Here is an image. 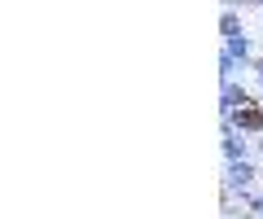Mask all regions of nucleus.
<instances>
[{"label":"nucleus","mask_w":263,"mask_h":219,"mask_svg":"<svg viewBox=\"0 0 263 219\" xmlns=\"http://www.w3.org/2000/svg\"><path fill=\"white\" fill-rule=\"evenodd\" d=\"M254 162L250 158H233L228 162V171H224V193H237V197L241 202H250L254 193H250V184H254Z\"/></svg>","instance_id":"1"},{"label":"nucleus","mask_w":263,"mask_h":219,"mask_svg":"<svg viewBox=\"0 0 263 219\" xmlns=\"http://www.w3.org/2000/svg\"><path fill=\"white\" fill-rule=\"evenodd\" d=\"M224 158L228 162H233V158H250V141H246L241 127L233 132V123H224Z\"/></svg>","instance_id":"2"},{"label":"nucleus","mask_w":263,"mask_h":219,"mask_svg":"<svg viewBox=\"0 0 263 219\" xmlns=\"http://www.w3.org/2000/svg\"><path fill=\"white\" fill-rule=\"evenodd\" d=\"M224 53H233L237 62H254V44L246 31H237V35H224Z\"/></svg>","instance_id":"3"},{"label":"nucleus","mask_w":263,"mask_h":219,"mask_svg":"<svg viewBox=\"0 0 263 219\" xmlns=\"http://www.w3.org/2000/svg\"><path fill=\"white\" fill-rule=\"evenodd\" d=\"M233 123L241 127V132H263V114L254 110V105H241V110L233 114Z\"/></svg>","instance_id":"4"},{"label":"nucleus","mask_w":263,"mask_h":219,"mask_svg":"<svg viewBox=\"0 0 263 219\" xmlns=\"http://www.w3.org/2000/svg\"><path fill=\"white\" fill-rule=\"evenodd\" d=\"M237 31H241V22H237L233 13H224V35H237Z\"/></svg>","instance_id":"5"},{"label":"nucleus","mask_w":263,"mask_h":219,"mask_svg":"<svg viewBox=\"0 0 263 219\" xmlns=\"http://www.w3.org/2000/svg\"><path fill=\"white\" fill-rule=\"evenodd\" d=\"M233 5H263V0H224V9H233Z\"/></svg>","instance_id":"6"}]
</instances>
